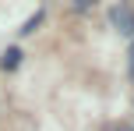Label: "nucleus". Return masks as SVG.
<instances>
[{"instance_id":"nucleus-6","label":"nucleus","mask_w":134,"mask_h":131,"mask_svg":"<svg viewBox=\"0 0 134 131\" xmlns=\"http://www.w3.org/2000/svg\"><path fill=\"white\" fill-rule=\"evenodd\" d=\"M116 131H134V128H131V124H124V128H116Z\"/></svg>"},{"instance_id":"nucleus-2","label":"nucleus","mask_w":134,"mask_h":131,"mask_svg":"<svg viewBox=\"0 0 134 131\" xmlns=\"http://www.w3.org/2000/svg\"><path fill=\"white\" fill-rule=\"evenodd\" d=\"M18 64H21V50H18V46L4 50V57H0V67H4V71H14Z\"/></svg>"},{"instance_id":"nucleus-4","label":"nucleus","mask_w":134,"mask_h":131,"mask_svg":"<svg viewBox=\"0 0 134 131\" xmlns=\"http://www.w3.org/2000/svg\"><path fill=\"white\" fill-rule=\"evenodd\" d=\"M92 7H95V0H78V4H74V11L85 14V11H92Z\"/></svg>"},{"instance_id":"nucleus-1","label":"nucleus","mask_w":134,"mask_h":131,"mask_svg":"<svg viewBox=\"0 0 134 131\" xmlns=\"http://www.w3.org/2000/svg\"><path fill=\"white\" fill-rule=\"evenodd\" d=\"M109 21H113V28H116L120 35H134V11H131L127 4H113Z\"/></svg>"},{"instance_id":"nucleus-3","label":"nucleus","mask_w":134,"mask_h":131,"mask_svg":"<svg viewBox=\"0 0 134 131\" xmlns=\"http://www.w3.org/2000/svg\"><path fill=\"white\" fill-rule=\"evenodd\" d=\"M42 18H46V11H35V14H32V18H28V21H25V25H21V28H18V32H21V35H32V32H35V28H39V25H42Z\"/></svg>"},{"instance_id":"nucleus-5","label":"nucleus","mask_w":134,"mask_h":131,"mask_svg":"<svg viewBox=\"0 0 134 131\" xmlns=\"http://www.w3.org/2000/svg\"><path fill=\"white\" fill-rule=\"evenodd\" d=\"M131 78H134V43H131Z\"/></svg>"}]
</instances>
